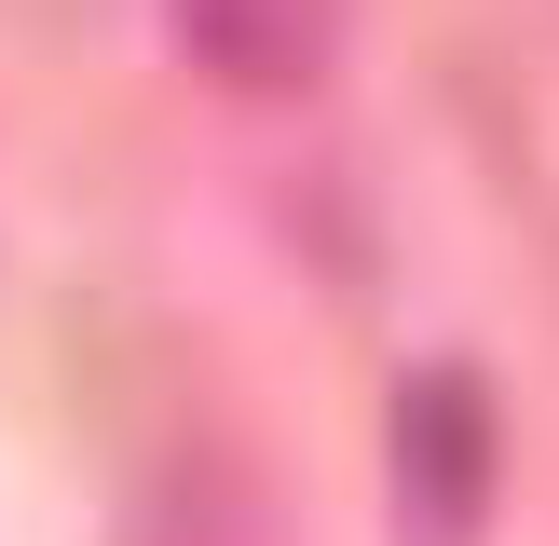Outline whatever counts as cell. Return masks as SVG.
Listing matches in <instances>:
<instances>
[{
  "label": "cell",
  "instance_id": "6da1fadb",
  "mask_svg": "<svg viewBox=\"0 0 559 546\" xmlns=\"http://www.w3.org/2000/svg\"><path fill=\"white\" fill-rule=\"evenodd\" d=\"M396 519L409 546H464L491 519V382L478 369H424L396 396Z\"/></svg>",
  "mask_w": 559,
  "mask_h": 546
},
{
  "label": "cell",
  "instance_id": "7a4b0ae2",
  "mask_svg": "<svg viewBox=\"0 0 559 546\" xmlns=\"http://www.w3.org/2000/svg\"><path fill=\"white\" fill-rule=\"evenodd\" d=\"M178 41L233 96H300L342 55V0H178Z\"/></svg>",
  "mask_w": 559,
  "mask_h": 546
}]
</instances>
